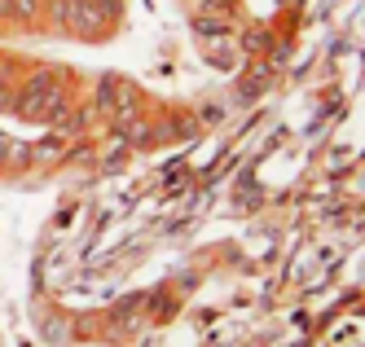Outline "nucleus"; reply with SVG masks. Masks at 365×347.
Listing matches in <instances>:
<instances>
[{
    "instance_id": "nucleus-1",
    "label": "nucleus",
    "mask_w": 365,
    "mask_h": 347,
    "mask_svg": "<svg viewBox=\"0 0 365 347\" xmlns=\"http://www.w3.org/2000/svg\"><path fill=\"white\" fill-rule=\"evenodd\" d=\"M44 5H48V0H0V9L9 14V22H22V26L40 22L44 18Z\"/></svg>"
}]
</instances>
